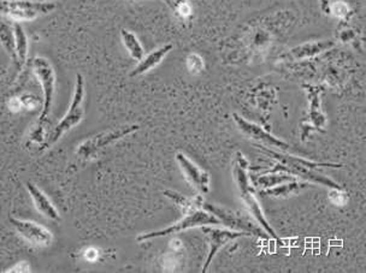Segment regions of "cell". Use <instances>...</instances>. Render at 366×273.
Masks as SVG:
<instances>
[{"label":"cell","mask_w":366,"mask_h":273,"mask_svg":"<svg viewBox=\"0 0 366 273\" xmlns=\"http://www.w3.org/2000/svg\"><path fill=\"white\" fill-rule=\"evenodd\" d=\"M31 69L36 79L41 84L43 91V109L40 112L39 119L31 132L29 140L36 143H43L46 139V129L49 123V117L52 112L53 100L56 93V71L47 58L36 57L31 62Z\"/></svg>","instance_id":"obj_1"},{"label":"cell","mask_w":366,"mask_h":273,"mask_svg":"<svg viewBox=\"0 0 366 273\" xmlns=\"http://www.w3.org/2000/svg\"><path fill=\"white\" fill-rule=\"evenodd\" d=\"M84 97H86V88H84V76L77 74L69 110L59 120V123L51 130L49 135H46L45 141L40 143L39 152H44L51 148L66 135V132H70L71 129L75 128L76 125L81 123V120L84 117Z\"/></svg>","instance_id":"obj_2"},{"label":"cell","mask_w":366,"mask_h":273,"mask_svg":"<svg viewBox=\"0 0 366 273\" xmlns=\"http://www.w3.org/2000/svg\"><path fill=\"white\" fill-rule=\"evenodd\" d=\"M234 177L235 181L238 183V190L241 193V198L246 203L250 212L256 218L257 221L264 228L265 231L271 235V237L278 241L277 235L275 233L274 229L270 226L268 221L265 219L261 205L258 203L256 196L253 195V189L250 185V176H248V162L241 153H238V159L235 163Z\"/></svg>","instance_id":"obj_3"},{"label":"cell","mask_w":366,"mask_h":273,"mask_svg":"<svg viewBox=\"0 0 366 273\" xmlns=\"http://www.w3.org/2000/svg\"><path fill=\"white\" fill-rule=\"evenodd\" d=\"M139 129H140L139 125L132 124V125H123V127H119L117 129L96 134V135H93L89 139H86L84 142L79 143L77 150H76V155L84 160H91V159L96 158L98 153L104 150L105 147L114 145L119 140H122L123 137L128 136L132 132H137Z\"/></svg>","instance_id":"obj_4"},{"label":"cell","mask_w":366,"mask_h":273,"mask_svg":"<svg viewBox=\"0 0 366 273\" xmlns=\"http://www.w3.org/2000/svg\"><path fill=\"white\" fill-rule=\"evenodd\" d=\"M0 10L13 22L34 21L40 16L52 13L54 3L31 1V0H0Z\"/></svg>","instance_id":"obj_5"},{"label":"cell","mask_w":366,"mask_h":273,"mask_svg":"<svg viewBox=\"0 0 366 273\" xmlns=\"http://www.w3.org/2000/svg\"><path fill=\"white\" fill-rule=\"evenodd\" d=\"M211 224H221V221L217 217L213 216V214H210V212L206 211V210L198 208V210L187 212L185 218L180 221H177L175 224L170 225V226L163 230L152 231V233L142 235L137 240V242H144V241H148V240H152V238L163 237V236H168V235L176 234V233H180L182 230Z\"/></svg>","instance_id":"obj_6"},{"label":"cell","mask_w":366,"mask_h":273,"mask_svg":"<svg viewBox=\"0 0 366 273\" xmlns=\"http://www.w3.org/2000/svg\"><path fill=\"white\" fill-rule=\"evenodd\" d=\"M9 221L16 233L33 247L47 248L52 244L53 234L45 225L15 217H10Z\"/></svg>","instance_id":"obj_7"},{"label":"cell","mask_w":366,"mask_h":273,"mask_svg":"<svg viewBox=\"0 0 366 273\" xmlns=\"http://www.w3.org/2000/svg\"><path fill=\"white\" fill-rule=\"evenodd\" d=\"M233 118L238 125V130L252 140L259 142L261 145L274 147L277 150H288L291 148V146L288 145L287 142L282 141L269 132H265L264 129L259 127L258 124L248 122L243 117H240L238 114H233Z\"/></svg>","instance_id":"obj_8"},{"label":"cell","mask_w":366,"mask_h":273,"mask_svg":"<svg viewBox=\"0 0 366 273\" xmlns=\"http://www.w3.org/2000/svg\"><path fill=\"white\" fill-rule=\"evenodd\" d=\"M204 233L208 235L210 241V249H208V259L204 265L203 272H206L208 266L211 265L213 258L217 256L222 247H224L227 243L234 241L236 238L243 236H251L248 233L238 231V230L217 229V228H204Z\"/></svg>","instance_id":"obj_9"},{"label":"cell","mask_w":366,"mask_h":273,"mask_svg":"<svg viewBox=\"0 0 366 273\" xmlns=\"http://www.w3.org/2000/svg\"><path fill=\"white\" fill-rule=\"evenodd\" d=\"M176 160L182 172L185 173V177L187 181L190 182V185H195V188L206 194L210 190V176L206 171H204L203 169L199 168L197 164L193 163L190 158H187L185 155L178 153L176 155Z\"/></svg>","instance_id":"obj_10"},{"label":"cell","mask_w":366,"mask_h":273,"mask_svg":"<svg viewBox=\"0 0 366 273\" xmlns=\"http://www.w3.org/2000/svg\"><path fill=\"white\" fill-rule=\"evenodd\" d=\"M203 206L205 210H208V212L213 213V216H216L223 224L230 226L231 229H238V231H243V233H248V234L251 235L254 234L257 236L265 237L263 231L258 226L251 224L250 221H245L240 217L235 216L234 212L227 211V210L217 208V206H213V205H208V203H205Z\"/></svg>","instance_id":"obj_11"},{"label":"cell","mask_w":366,"mask_h":273,"mask_svg":"<svg viewBox=\"0 0 366 273\" xmlns=\"http://www.w3.org/2000/svg\"><path fill=\"white\" fill-rule=\"evenodd\" d=\"M26 188L28 193L31 195V201L34 203V208L36 211L39 212L41 216L47 218L49 221H59L61 216L56 206L53 205L51 198L45 194L39 187L33 185L31 182H26Z\"/></svg>","instance_id":"obj_12"},{"label":"cell","mask_w":366,"mask_h":273,"mask_svg":"<svg viewBox=\"0 0 366 273\" xmlns=\"http://www.w3.org/2000/svg\"><path fill=\"white\" fill-rule=\"evenodd\" d=\"M174 49V45L168 44L164 45L162 47L155 49L153 52L148 53L147 56L142 58V61L139 62L134 70L129 74L130 77H135V76L144 75L146 72L152 70L155 66H158L160 63L163 62L164 58L168 56V53Z\"/></svg>","instance_id":"obj_13"},{"label":"cell","mask_w":366,"mask_h":273,"mask_svg":"<svg viewBox=\"0 0 366 273\" xmlns=\"http://www.w3.org/2000/svg\"><path fill=\"white\" fill-rule=\"evenodd\" d=\"M13 31H15V40H16V69L17 74L22 71L23 66L26 65V59H28V38H26V31L21 26V23L13 22Z\"/></svg>","instance_id":"obj_14"},{"label":"cell","mask_w":366,"mask_h":273,"mask_svg":"<svg viewBox=\"0 0 366 273\" xmlns=\"http://www.w3.org/2000/svg\"><path fill=\"white\" fill-rule=\"evenodd\" d=\"M334 46L333 41H319V42H311V44L301 45L299 47L291 49V52L284 54L283 57L291 58V59H304V58L314 57L316 54L324 52Z\"/></svg>","instance_id":"obj_15"},{"label":"cell","mask_w":366,"mask_h":273,"mask_svg":"<svg viewBox=\"0 0 366 273\" xmlns=\"http://www.w3.org/2000/svg\"><path fill=\"white\" fill-rule=\"evenodd\" d=\"M121 39H122L124 47L128 51L129 56L134 61L140 62L142 58L145 57V49L142 47V42H140V40L135 33H132L128 29H122L121 31Z\"/></svg>","instance_id":"obj_16"},{"label":"cell","mask_w":366,"mask_h":273,"mask_svg":"<svg viewBox=\"0 0 366 273\" xmlns=\"http://www.w3.org/2000/svg\"><path fill=\"white\" fill-rule=\"evenodd\" d=\"M0 44L4 47L10 58L15 62L16 61L15 31H13V26L4 21L3 18H0Z\"/></svg>","instance_id":"obj_17"},{"label":"cell","mask_w":366,"mask_h":273,"mask_svg":"<svg viewBox=\"0 0 366 273\" xmlns=\"http://www.w3.org/2000/svg\"><path fill=\"white\" fill-rule=\"evenodd\" d=\"M164 195H167V196L171 198L174 203L178 205L180 208H183L185 212L203 208V198H199V196L193 200V198H185V196H182L181 194H178L176 192H172V190H167Z\"/></svg>","instance_id":"obj_18"},{"label":"cell","mask_w":366,"mask_h":273,"mask_svg":"<svg viewBox=\"0 0 366 273\" xmlns=\"http://www.w3.org/2000/svg\"><path fill=\"white\" fill-rule=\"evenodd\" d=\"M291 180V176L287 175H270V176H264L259 178L258 183L265 185V187H271V185H282L286 182H289Z\"/></svg>","instance_id":"obj_19"},{"label":"cell","mask_w":366,"mask_h":273,"mask_svg":"<svg viewBox=\"0 0 366 273\" xmlns=\"http://www.w3.org/2000/svg\"><path fill=\"white\" fill-rule=\"evenodd\" d=\"M281 187H277V188H274V189L268 190L266 192V194L271 195V196H280V195L282 194H291V193H296V190H298V188L300 187V185H298V183H291V185H284V183H282V185H280Z\"/></svg>","instance_id":"obj_20"},{"label":"cell","mask_w":366,"mask_h":273,"mask_svg":"<svg viewBox=\"0 0 366 273\" xmlns=\"http://www.w3.org/2000/svg\"><path fill=\"white\" fill-rule=\"evenodd\" d=\"M187 66H188L192 74H199L200 71L203 70V59L198 54L193 53V54H190V57L187 58Z\"/></svg>","instance_id":"obj_21"},{"label":"cell","mask_w":366,"mask_h":273,"mask_svg":"<svg viewBox=\"0 0 366 273\" xmlns=\"http://www.w3.org/2000/svg\"><path fill=\"white\" fill-rule=\"evenodd\" d=\"M331 11H333V13H334L335 16L342 17V16L347 15V13H349V6H347V4L342 3V1H337L336 4L333 5Z\"/></svg>","instance_id":"obj_22"},{"label":"cell","mask_w":366,"mask_h":273,"mask_svg":"<svg viewBox=\"0 0 366 273\" xmlns=\"http://www.w3.org/2000/svg\"><path fill=\"white\" fill-rule=\"evenodd\" d=\"M8 272H31V265L26 261H20L13 267L8 270Z\"/></svg>","instance_id":"obj_23"},{"label":"cell","mask_w":366,"mask_h":273,"mask_svg":"<svg viewBox=\"0 0 366 273\" xmlns=\"http://www.w3.org/2000/svg\"><path fill=\"white\" fill-rule=\"evenodd\" d=\"M180 13L181 15H190V6L188 4H182L181 8H180Z\"/></svg>","instance_id":"obj_24"}]
</instances>
